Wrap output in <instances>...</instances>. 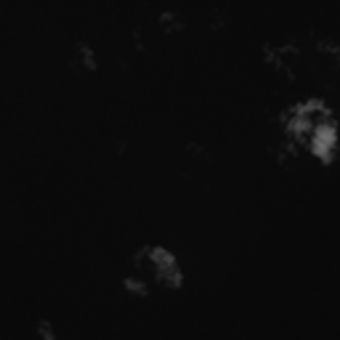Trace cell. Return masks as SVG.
<instances>
[{
    "instance_id": "6da1fadb",
    "label": "cell",
    "mask_w": 340,
    "mask_h": 340,
    "mask_svg": "<svg viewBox=\"0 0 340 340\" xmlns=\"http://www.w3.org/2000/svg\"><path fill=\"white\" fill-rule=\"evenodd\" d=\"M77 62L82 67H93V51H90V45L88 43H77Z\"/></svg>"
},
{
    "instance_id": "7a4b0ae2",
    "label": "cell",
    "mask_w": 340,
    "mask_h": 340,
    "mask_svg": "<svg viewBox=\"0 0 340 340\" xmlns=\"http://www.w3.org/2000/svg\"><path fill=\"white\" fill-rule=\"evenodd\" d=\"M125 287H128V290H133V292H138V295H146V292H149V287L143 284V282H138L136 276H128L125 279Z\"/></svg>"
},
{
    "instance_id": "3957f363",
    "label": "cell",
    "mask_w": 340,
    "mask_h": 340,
    "mask_svg": "<svg viewBox=\"0 0 340 340\" xmlns=\"http://www.w3.org/2000/svg\"><path fill=\"white\" fill-rule=\"evenodd\" d=\"M160 19H162V27H165V29H173V27H178V13H176V11H165Z\"/></svg>"
},
{
    "instance_id": "277c9868",
    "label": "cell",
    "mask_w": 340,
    "mask_h": 340,
    "mask_svg": "<svg viewBox=\"0 0 340 340\" xmlns=\"http://www.w3.org/2000/svg\"><path fill=\"white\" fill-rule=\"evenodd\" d=\"M37 332H40L43 340H56L54 330H51V322H40V324H37Z\"/></svg>"
}]
</instances>
